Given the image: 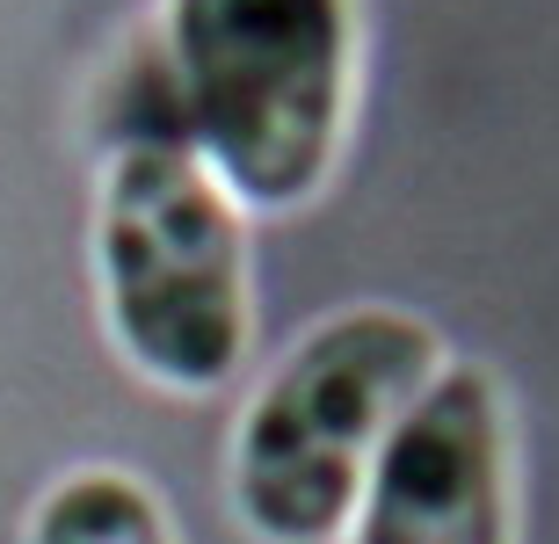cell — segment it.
Wrapping results in <instances>:
<instances>
[{
  "instance_id": "3",
  "label": "cell",
  "mask_w": 559,
  "mask_h": 544,
  "mask_svg": "<svg viewBox=\"0 0 559 544\" xmlns=\"http://www.w3.org/2000/svg\"><path fill=\"white\" fill-rule=\"evenodd\" d=\"M109 349L160 392L204 399L254 349L248 210L189 146H109L95 189Z\"/></svg>"
},
{
  "instance_id": "5",
  "label": "cell",
  "mask_w": 559,
  "mask_h": 544,
  "mask_svg": "<svg viewBox=\"0 0 559 544\" xmlns=\"http://www.w3.org/2000/svg\"><path fill=\"white\" fill-rule=\"evenodd\" d=\"M29 544H175L160 494L124 464H81L29 508Z\"/></svg>"
},
{
  "instance_id": "4",
  "label": "cell",
  "mask_w": 559,
  "mask_h": 544,
  "mask_svg": "<svg viewBox=\"0 0 559 544\" xmlns=\"http://www.w3.org/2000/svg\"><path fill=\"white\" fill-rule=\"evenodd\" d=\"M342 544H516L509 399L479 363H443L400 414Z\"/></svg>"
},
{
  "instance_id": "1",
  "label": "cell",
  "mask_w": 559,
  "mask_h": 544,
  "mask_svg": "<svg viewBox=\"0 0 559 544\" xmlns=\"http://www.w3.org/2000/svg\"><path fill=\"white\" fill-rule=\"evenodd\" d=\"M182 146L248 218H290L328 189L364 87L356 0H160Z\"/></svg>"
},
{
  "instance_id": "2",
  "label": "cell",
  "mask_w": 559,
  "mask_h": 544,
  "mask_svg": "<svg viewBox=\"0 0 559 544\" xmlns=\"http://www.w3.org/2000/svg\"><path fill=\"white\" fill-rule=\"evenodd\" d=\"M451 363L407 305H349L290 341L233 428V516L254 544H342L400 414Z\"/></svg>"
}]
</instances>
